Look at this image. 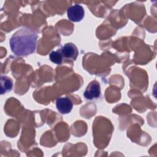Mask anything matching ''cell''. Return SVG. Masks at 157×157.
Here are the masks:
<instances>
[{"label":"cell","instance_id":"cell-1","mask_svg":"<svg viewBox=\"0 0 157 157\" xmlns=\"http://www.w3.org/2000/svg\"><path fill=\"white\" fill-rule=\"evenodd\" d=\"M37 38V33L33 29L28 27L20 28L9 40L10 49L16 56H28L35 52Z\"/></svg>","mask_w":157,"mask_h":157},{"label":"cell","instance_id":"cell-2","mask_svg":"<svg viewBox=\"0 0 157 157\" xmlns=\"http://www.w3.org/2000/svg\"><path fill=\"white\" fill-rule=\"evenodd\" d=\"M83 96L86 99L92 101L97 99L101 96V86L100 83L96 81H91L86 86Z\"/></svg>","mask_w":157,"mask_h":157},{"label":"cell","instance_id":"cell-3","mask_svg":"<svg viewBox=\"0 0 157 157\" xmlns=\"http://www.w3.org/2000/svg\"><path fill=\"white\" fill-rule=\"evenodd\" d=\"M63 58L68 61H74L78 56V51L77 46L71 42L64 44L60 50Z\"/></svg>","mask_w":157,"mask_h":157},{"label":"cell","instance_id":"cell-4","mask_svg":"<svg viewBox=\"0 0 157 157\" xmlns=\"http://www.w3.org/2000/svg\"><path fill=\"white\" fill-rule=\"evenodd\" d=\"M67 15L69 20L71 21H80L85 15L83 7L79 4H75L71 6L67 10Z\"/></svg>","mask_w":157,"mask_h":157},{"label":"cell","instance_id":"cell-5","mask_svg":"<svg viewBox=\"0 0 157 157\" xmlns=\"http://www.w3.org/2000/svg\"><path fill=\"white\" fill-rule=\"evenodd\" d=\"M56 107L61 114H67L71 112L73 107L71 100L67 97H60L56 101Z\"/></svg>","mask_w":157,"mask_h":157},{"label":"cell","instance_id":"cell-6","mask_svg":"<svg viewBox=\"0 0 157 157\" xmlns=\"http://www.w3.org/2000/svg\"><path fill=\"white\" fill-rule=\"evenodd\" d=\"M13 82L10 78L6 75L1 77V94H3L12 90Z\"/></svg>","mask_w":157,"mask_h":157},{"label":"cell","instance_id":"cell-7","mask_svg":"<svg viewBox=\"0 0 157 157\" xmlns=\"http://www.w3.org/2000/svg\"><path fill=\"white\" fill-rule=\"evenodd\" d=\"M49 58L52 63L56 64H61L63 60V56L60 50L52 52L49 55Z\"/></svg>","mask_w":157,"mask_h":157}]
</instances>
